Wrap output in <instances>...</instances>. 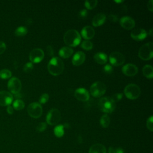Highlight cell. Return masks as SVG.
Wrapping results in <instances>:
<instances>
[{"label":"cell","instance_id":"27","mask_svg":"<svg viewBox=\"0 0 153 153\" xmlns=\"http://www.w3.org/2000/svg\"><path fill=\"white\" fill-rule=\"evenodd\" d=\"M13 108L16 110H22L25 107V103L20 99H16L13 102Z\"/></svg>","mask_w":153,"mask_h":153},{"label":"cell","instance_id":"26","mask_svg":"<svg viewBox=\"0 0 153 153\" xmlns=\"http://www.w3.org/2000/svg\"><path fill=\"white\" fill-rule=\"evenodd\" d=\"M27 32V29L25 26H19L18 27L15 32H14V34L16 36H25Z\"/></svg>","mask_w":153,"mask_h":153},{"label":"cell","instance_id":"43","mask_svg":"<svg viewBox=\"0 0 153 153\" xmlns=\"http://www.w3.org/2000/svg\"><path fill=\"white\" fill-rule=\"evenodd\" d=\"M115 153H124V152L121 148H115Z\"/></svg>","mask_w":153,"mask_h":153},{"label":"cell","instance_id":"34","mask_svg":"<svg viewBox=\"0 0 153 153\" xmlns=\"http://www.w3.org/2000/svg\"><path fill=\"white\" fill-rule=\"evenodd\" d=\"M49 99V95L47 93L42 94L39 99V102L40 103H46Z\"/></svg>","mask_w":153,"mask_h":153},{"label":"cell","instance_id":"45","mask_svg":"<svg viewBox=\"0 0 153 153\" xmlns=\"http://www.w3.org/2000/svg\"><path fill=\"white\" fill-rule=\"evenodd\" d=\"M32 20L31 19H28L27 20V21H26V23L29 25H30V24H31L32 23Z\"/></svg>","mask_w":153,"mask_h":153},{"label":"cell","instance_id":"16","mask_svg":"<svg viewBox=\"0 0 153 153\" xmlns=\"http://www.w3.org/2000/svg\"><path fill=\"white\" fill-rule=\"evenodd\" d=\"M147 36L146 30L142 28H137L134 29L131 32V38L136 41H141L144 39Z\"/></svg>","mask_w":153,"mask_h":153},{"label":"cell","instance_id":"47","mask_svg":"<svg viewBox=\"0 0 153 153\" xmlns=\"http://www.w3.org/2000/svg\"><path fill=\"white\" fill-rule=\"evenodd\" d=\"M115 2H123V1H115Z\"/></svg>","mask_w":153,"mask_h":153},{"label":"cell","instance_id":"3","mask_svg":"<svg viewBox=\"0 0 153 153\" xmlns=\"http://www.w3.org/2000/svg\"><path fill=\"white\" fill-rule=\"evenodd\" d=\"M100 110L105 113H111L115 108V102L109 97H104L101 98L98 103Z\"/></svg>","mask_w":153,"mask_h":153},{"label":"cell","instance_id":"6","mask_svg":"<svg viewBox=\"0 0 153 153\" xmlns=\"http://www.w3.org/2000/svg\"><path fill=\"white\" fill-rule=\"evenodd\" d=\"M124 94L130 99H136L140 94V89L135 84H129L124 88Z\"/></svg>","mask_w":153,"mask_h":153},{"label":"cell","instance_id":"13","mask_svg":"<svg viewBox=\"0 0 153 153\" xmlns=\"http://www.w3.org/2000/svg\"><path fill=\"white\" fill-rule=\"evenodd\" d=\"M137 67L135 65L131 63L126 64L122 68L123 73L128 76L135 75L137 73Z\"/></svg>","mask_w":153,"mask_h":153},{"label":"cell","instance_id":"8","mask_svg":"<svg viewBox=\"0 0 153 153\" xmlns=\"http://www.w3.org/2000/svg\"><path fill=\"white\" fill-rule=\"evenodd\" d=\"M27 110L28 114L34 118L40 117L42 114V106L38 102H33L29 104Z\"/></svg>","mask_w":153,"mask_h":153},{"label":"cell","instance_id":"30","mask_svg":"<svg viewBox=\"0 0 153 153\" xmlns=\"http://www.w3.org/2000/svg\"><path fill=\"white\" fill-rule=\"evenodd\" d=\"M81 47L85 50H89L92 49L93 43L88 40H85L82 42V43L81 44Z\"/></svg>","mask_w":153,"mask_h":153},{"label":"cell","instance_id":"15","mask_svg":"<svg viewBox=\"0 0 153 153\" xmlns=\"http://www.w3.org/2000/svg\"><path fill=\"white\" fill-rule=\"evenodd\" d=\"M121 26L126 29H131L135 26L134 20L129 16H124L120 20Z\"/></svg>","mask_w":153,"mask_h":153},{"label":"cell","instance_id":"37","mask_svg":"<svg viewBox=\"0 0 153 153\" xmlns=\"http://www.w3.org/2000/svg\"><path fill=\"white\" fill-rule=\"evenodd\" d=\"M88 14V11L86 9H82V10H81L79 13H78V16L79 18L81 19H85V17H87Z\"/></svg>","mask_w":153,"mask_h":153},{"label":"cell","instance_id":"1","mask_svg":"<svg viewBox=\"0 0 153 153\" xmlns=\"http://www.w3.org/2000/svg\"><path fill=\"white\" fill-rule=\"evenodd\" d=\"M48 72L54 76H57L62 73L64 69V64L62 60L57 57H53L49 61L47 66Z\"/></svg>","mask_w":153,"mask_h":153},{"label":"cell","instance_id":"36","mask_svg":"<svg viewBox=\"0 0 153 153\" xmlns=\"http://www.w3.org/2000/svg\"><path fill=\"white\" fill-rule=\"evenodd\" d=\"M103 71L106 74H111L113 71V67L109 64H107L103 66Z\"/></svg>","mask_w":153,"mask_h":153},{"label":"cell","instance_id":"17","mask_svg":"<svg viewBox=\"0 0 153 153\" xmlns=\"http://www.w3.org/2000/svg\"><path fill=\"white\" fill-rule=\"evenodd\" d=\"M85 60V54L84 52L79 51H77L73 56L72 62L75 66H79L82 65Z\"/></svg>","mask_w":153,"mask_h":153},{"label":"cell","instance_id":"4","mask_svg":"<svg viewBox=\"0 0 153 153\" xmlns=\"http://www.w3.org/2000/svg\"><path fill=\"white\" fill-rule=\"evenodd\" d=\"M153 44L151 42L146 43L141 46L139 50L138 56L139 57L144 60H148L152 59L153 56L152 51Z\"/></svg>","mask_w":153,"mask_h":153},{"label":"cell","instance_id":"18","mask_svg":"<svg viewBox=\"0 0 153 153\" xmlns=\"http://www.w3.org/2000/svg\"><path fill=\"white\" fill-rule=\"evenodd\" d=\"M82 36L87 39H90L93 38L95 35V30L93 27L90 26H86L84 27L81 32Z\"/></svg>","mask_w":153,"mask_h":153},{"label":"cell","instance_id":"2","mask_svg":"<svg viewBox=\"0 0 153 153\" xmlns=\"http://www.w3.org/2000/svg\"><path fill=\"white\" fill-rule=\"evenodd\" d=\"M63 39L65 43L70 47H75L81 42V35L75 29H69L64 35Z\"/></svg>","mask_w":153,"mask_h":153},{"label":"cell","instance_id":"20","mask_svg":"<svg viewBox=\"0 0 153 153\" xmlns=\"http://www.w3.org/2000/svg\"><path fill=\"white\" fill-rule=\"evenodd\" d=\"M89 153H106L105 146L100 143L93 145L89 149Z\"/></svg>","mask_w":153,"mask_h":153},{"label":"cell","instance_id":"32","mask_svg":"<svg viewBox=\"0 0 153 153\" xmlns=\"http://www.w3.org/2000/svg\"><path fill=\"white\" fill-rule=\"evenodd\" d=\"M47 128V123L44 122L40 123L36 128V130L38 132H42L44 131Z\"/></svg>","mask_w":153,"mask_h":153},{"label":"cell","instance_id":"29","mask_svg":"<svg viewBox=\"0 0 153 153\" xmlns=\"http://www.w3.org/2000/svg\"><path fill=\"white\" fill-rule=\"evenodd\" d=\"M98 1L97 0H92V1H85L84 2L85 7L88 10L93 9L97 4Z\"/></svg>","mask_w":153,"mask_h":153},{"label":"cell","instance_id":"12","mask_svg":"<svg viewBox=\"0 0 153 153\" xmlns=\"http://www.w3.org/2000/svg\"><path fill=\"white\" fill-rule=\"evenodd\" d=\"M13 100V95L7 91H0V106L10 105Z\"/></svg>","mask_w":153,"mask_h":153},{"label":"cell","instance_id":"44","mask_svg":"<svg viewBox=\"0 0 153 153\" xmlns=\"http://www.w3.org/2000/svg\"><path fill=\"white\" fill-rule=\"evenodd\" d=\"M108 152L109 153H115V148H114L113 147L109 148Z\"/></svg>","mask_w":153,"mask_h":153},{"label":"cell","instance_id":"33","mask_svg":"<svg viewBox=\"0 0 153 153\" xmlns=\"http://www.w3.org/2000/svg\"><path fill=\"white\" fill-rule=\"evenodd\" d=\"M152 121H153V117L152 116H151L149 118H148L146 121V127L147 128L151 131H152L153 130V125H152Z\"/></svg>","mask_w":153,"mask_h":153},{"label":"cell","instance_id":"10","mask_svg":"<svg viewBox=\"0 0 153 153\" xmlns=\"http://www.w3.org/2000/svg\"><path fill=\"white\" fill-rule=\"evenodd\" d=\"M8 88L13 94H18L22 88V83L16 77H12L8 82Z\"/></svg>","mask_w":153,"mask_h":153},{"label":"cell","instance_id":"46","mask_svg":"<svg viewBox=\"0 0 153 153\" xmlns=\"http://www.w3.org/2000/svg\"><path fill=\"white\" fill-rule=\"evenodd\" d=\"M152 29H151V30H150V31H149V35H150L151 36H152Z\"/></svg>","mask_w":153,"mask_h":153},{"label":"cell","instance_id":"38","mask_svg":"<svg viewBox=\"0 0 153 153\" xmlns=\"http://www.w3.org/2000/svg\"><path fill=\"white\" fill-rule=\"evenodd\" d=\"M108 19L111 21L112 22H117L118 20V16L115 14H111L108 16Z\"/></svg>","mask_w":153,"mask_h":153},{"label":"cell","instance_id":"7","mask_svg":"<svg viewBox=\"0 0 153 153\" xmlns=\"http://www.w3.org/2000/svg\"><path fill=\"white\" fill-rule=\"evenodd\" d=\"M61 114L60 111L56 108L51 109L46 117L47 123L51 126L57 124L60 120Z\"/></svg>","mask_w":153,"mask_h":153},{"label":"cell","instance_id":"40","mask_svg":"<svg viewBox=\"0 0 153 153\" xmlns=\"http://www.w3.org/2000/svg\"><path fill=\"white\" fill-rule=\"evenodd\" d=\"M47 53L48 54V55H49L50 56H53V54H54V51H53V48L51 47V46L48 45V46L47 47Z\"/></svg>","mask_w":153,"mask_h":153},{"label":"cell","instance_id":"28","mask_svg":"<svg viewBox=\"0 0 153 153\" xmlns=\"http://www.w3.org/2000/svg\"><path fill=\"white\" fill-rule=\"evenodd\" d=\"M11 72L7 69H3L0 71V78L2 79H7L11 76Z\"/></svg>","mask_w":153,"mask_h":153},{"label":"cell","instance_id":"9","mask_svg":"<svg viewBox=\"0 0 153 153\" xmlns=\"http://www.w3.org/2000/svg\"><path fill=\"white\" fill-rule=\"evenodd\" d=\"M109 61L113 66H118L124 63L125 57L122 53L118 51H114L109 55Z\"/></svg>","mask_w":153,"mask_h":153},{"label":"cell","instance_id":"39","mask_svg":"<svg viewBox=\"0 0 153 153\" xmlns=\"http://www.w3.org/2000/svg\"><path fill=\"white\" fill-rule=\"evenodd\" d=\"M6 49V45L4 42L0 41V54L3 53Z\"/></svg>","mask_w":153,"mask_h":153},{"label":"cell","instance_id":"23","mask_svg":"<svg viewBox=\"0 0 153 153\" xmlns=\"http://www.w3.org/2000/svg\"><path fill=\"white\" fill-rule=\"evenodd\" d=\"M142 73L143 75L148 78H152L153 77V68L150 65H146L142 69Z\"/></svg>","mask_w":153,"mask_h":153},{"label":"cell","instance_id":"14","mask_svg":"<svg viewBox=\"0 0 153 153\" xmlns=\"http://www.w3.org/2000/svg\"><path fill=\"white\" fill-rule=\"evenodd\" d=\"M75 97L80 101H87L90 98V94L87 90L84 88H78L75 91Z\"/></svg>","mask_w":153,"mask_h":153},{"label":"cell","instance_id":"31","mask_svg":"<svg viewBox=\"0 0 153 153\" xmlns=\"http://www.w3.org/2000/svg\"><path fill=\"white\" fill-rule=\"evenodd\" d=\"M33 68V63L32 62H27L23 68V70L26 73H28L29 72H30Z\"/></svg>","mask_w":153,"mask_h":153},{"label":"cell","instance_id":"24","mask_svg":"<svg viewBox=\"0 0 153 153\" xmlns=\"http://www.w3.org/2000/svg\"><path fill=\"white\" fill-rule=\"evenodd\" d=\"M110 121L111 120L109 115L106 114L103 115L100 119V124L103 128H107L110 124Z\"/></svg>","mask_w":153,"mask_h":153},{"label":"cell","instance_id":"11","mask_svg":"<svg viewBox=\"0 0 153 153\" xmlns=\"http://www.w3.org/2000/svg\"><path fill=\"white\" fill-rule=\"evenodd\" d=\"M44 57L43 50L39 48L33 49L29 54V59L32 63H39Z\"/></svg>","mask_w":153,"mask_h":153},{"label":"cell","instance_id":"19","mask_svg":"<svg viewBox=\"0 0 153 153\" xmlns=\"http://www.w3.org/2000/svg\"><path fill=\"white\" fill-rule=\"evenodd\" d=\"M106 19V17L104 13H98L93 17L92 19V25L96 27L99 26L105 23Z\"/></svg>","mask_w":153,"mask_h":153},{"label":"cell","instance_id":"21","mask_svg":"<svg viewBox=\"0 0 153 153\" xmlns=\"http://www.w3.org/2000/svg\"><path fill=\"white\" fill-rule=\"evenodd\" d=\"M94 59L99 64L103 65L107 62V55L103 52H98L94 55Z\"/></svg>","mask_w":153,"mask_h":153},{"label":"cell","instance_id":"25","mask_svg":"<svg viewBox=\"0 0 153 153\" xmlns=\"http://www.w3.org/2000/svg\"><path fill=\"white\" fill-rule=\"evenodd\" d=\"M54 133L56 137H62L65 133L63 125H58L56 126L54 129Z\"/></svg>","mask_w":153,"mask_h":153},{"label":"cell","instance_id":"35","mask_svg":"<svg viewBox=\"0 0 153 153\" xmlns=\"http://www.w3.org/2000/svg\"><path fill=\"white\" fill-rule=\"evenodd\" d=\"M122 97H123V94L121 93H118L113 94L111 98L112 99L114 102H116L122 99Z\"/></svg>","mask_w":153,"mask_h":153},{"label":"cell","instance_id":"42","mask_svg":"<svg viewBox=\"0 0 153 153\" xmlns=\"http://www.w3.org/2000/svg\"><path fill=\"white\" fill-rule=\"evenodd\" d=\"M7 112H8L9 114H12L13 113V111H14L13 108L11 106L8 105V106H7Z\"/></svg>","mask_w":153,"mask_h":153},{"label":"cell","instance_id":"22","mask_svg":"<svg viewBox=\"0 0 153 153\" xmlns=\"http://www.w3.org/2000/svg\"><path fill=\"white\" fill-rule=\"evenodd\" d=\"M74 53V50L72 48L69 47H63L59 50V54L60 57L63 58H69L72 56Z\"/></svg>","mask_w":153,"mask_h":153},{"label":"cell","instance_id":"5","mask_svg":"<svg viewBox=\"0 0 153 153\" xmlns=\"http://www.w3.org/2000/svg\"><path fill=\"white\" fill-rule=\"evenodd\" d=\"M106 90L105 84L101 81H96L94 82L90 88L91 94L95 97H99L103 96Z\"/></svg>","mask_w":153,"mask_h":153},{"label":"cell","instance_id":"41","mask_svg":"<svg viewBox=\"0 0 153 153\" xmlns=\"http://www.w3.org/2000/svg\"><path fill=\"white\" fill-rule=\"evenodd\" d=\"M147 7L150 11H152V10H153V1L152 0H150L148 2Z\"/></svg>","mask_w":153,"mask_h":153}]
</instances>
